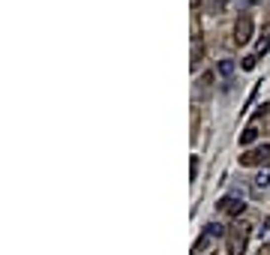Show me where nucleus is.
Segmentation results:
<instances>
[{
  "label": "nucleus",
  "mask_w": 270,
  "mask_h": 255,
  "mask_svg": "<svg viewBox=\"0 0 270 255\" xmlns=\"http://www.w3.org/2000/svg\"><path fill=\"white\" fill-rule=\"evenodd\" d=\"M267 156H270V144H261V147L246 150V153L240 156V165H258V162H264Z\"/></svg>",
  "instance_id": "obj_1"
},
{
  "label": "nucleus",
  "mask_w": 270,
  "mask_h": 255,
  "mask_svg": "<svg viewBox=\"0 0 270 255\" xmlns=\"http://www.w3.org/2000/svg\"><path fill=\"white\" fill-rule=\"evenodd\" d=\"M234 39H237L240 45H246V42L252 39V18H249V15H243V18L237 21V27H234Z\"/></svg>",
  "instance_id": "obj_2"
},
{
  "label": "nucleus",
  "mask_w": 270,
  "mask_h": 255,
  "mask_svg": "<svg viewBox=\"0 0 270 255\" xmlns=\"http://www.w3.org/2000/svg\"><path fill=\"white\" fill-rule=\"evenodd\" d=\"M219 207H222V210H228L231 216L243 213V201H237V198H225V201H219Z\"/></svg>",
  "instance_id": "obj_3"
},
{
  "label": "nucleus",
  "mask_w": 270,
  "mask_h": 255,
  "mask_svg": "<svg viewBox=\"0 0 270 255\" xmlns=\"http://www.w3.org/2000/svg\"><path fill=\"white\" fill-rule=\"evenodd\" d=\"M267 51H270V24H264V36L258 42V54H267Z\"/></svg>",
  "instance_id": "obj_4"
},
{
  "label": "nucleus",
  "mask_w": 270,
  "mask_h": 255,
  "mask_svg": "<svg viewBox=\"0 0 270 255\" xmlns=\"http://www.w3.org/2000/svg\"><path fill=\"white\" fill-rule=\"evenodd\" d=\"M204 234H207V237H222L225 228H222L219 222H207V225H204Z\"/></svg>",
  "instance_id": "obj_5"
},
{
  "label": "nucleus",
  "mask_w": 270,
  "mask_h": 255,
  "mask_svg": "<svg viewBox=\"0 0 270 255\" xmlns=\"http://www.w3.org/2000/svg\"><path fill=\"white\" fill-rule=\"evenodd\" d=\"M216 69H219V75H225V78H228L231 72H234V60H219V66H216Z\"/></svg>",
  "instance_id": "obj_6"
},
{
  "label": "nucleus",
  "mask_w": 270,
  "mask_h": 255,
  "mask_svg": "<svg viewBox=\"0 0 270 255\" xmlns=\"http://www.w3.org/2000/svg\"><path fill=\"white\" fill-rule=\"evenodd\" d=\"M255 138H258V129H255V126H249V129H246V132L240 135V144H243V147H246V144H252Z\"/></svg>",
  "instance_id": "obj_7"
},
{
  "label": "nucleus",
  "mask_w": 270,
  "mask_h": 255,
  "mask_svg": "<svg viewBox=\"0 0 270 255\" xmlns=\"http://www.w3.org/2000/svg\"><path fill=\"white\" fill-rule=\"evenodd\" d=\"M231 255H243V237H231Z\"/></svg>",
  "instance_id": "obj_8"
},
{
  "label": "nucleus",
  "mask_w": 270,
  "mask_h": 255,
  "mask_svg": "<svg viewBox=\"0 0 270 255\" xmlns=\"http://www.w3.org/2000/svg\"><path fill=\"white\" fill-rule=\"evenodd\" d=\"M267 183H270V174H267V171H261V174L255 177V186L261 189V186H267Z\"/></svg>",
  "instance_id": "obj_9"
},
{
  "label": "nucleus",
  "mask_w": 270,
  "mask_h": 255,
  "mask_svg": "<svg viewBox=\"0 0 270 255\" xmlns=\"http://www.w3.org/2000/svg\"><path fill=\"white\" fill-rule=\"evenodd\" d=\"M204 246H207V234H204V237H198V243H195V252H201Z\"/></svg>",
  "instance_id": "obj_10"
},
{
  "label": "nucleus",
  "mask_w": 270,
  "mask_h": 255,
  "mask_svg": "<svg viewBox=\"0 0 270 255\" xmlns=\"http://www.w3.org/2000/svg\"><path fill=\"white\" fill-rule=\"evenodd\" d=\"M243 69H255V57H246L243 60Z\"/></svg>",
  "instance_id": "obj_11"
},
{
  "label": "nucleus",
  "mask_w": 270,
  "mask_h": 255,
  "mask_svg": "<svg viewBox=\"0 0 270 255\" xmlns=\"http://www.w3.org/2000/svg\"><path fill=\"white\" fill-rule=\"evenodd\" d=\"M213 6H216V9H225V6H228V0H213Z\"/></svg>",
  "instance_id": "obj_12"
},
{
  "label": "nucleus",
  "mask_w": 270,
  "mask_h": 255,
  "mask_svg": "<svg viewBox=\"0 0 270 255\" xmlns=\"http://www.w3.org/2000/svg\"><path fill=\"white\" fill-rule=\"evenodd\" d=\"M246 3H255V0H246Z\"/></svg>",
  "instance_id": "obj_13"
}]
</instances>
